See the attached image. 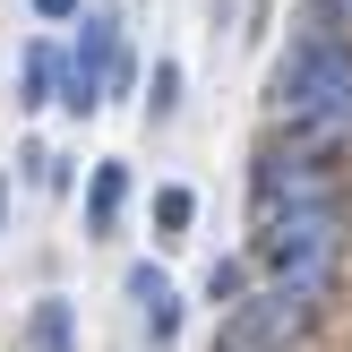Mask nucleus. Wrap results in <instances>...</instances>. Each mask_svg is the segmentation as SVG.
<instances>
[{
  "instance_id": "f257e3e1",
  "label": "nucleus",
  "mask_w": 352,
  "mask_h": 352,
  "mask_svg": "<svg viewBox=\"0 0 352 352\" xmlns=\"http://www.w3.org/2000/svg\"><path fill=\"white\" fill-rule=\"evenodd\" d=\"M275 112H327V103H344L352 95V26L344 17H327V9H309V26L292 34V52L275 60Z\"/></svg>"
},
{
  "instance_id": "f03ea898",
  "label": "nucleus",
  "mask_w": 352,
  "mask_h": 352,
  "mask_svg": "<svg viewBox=\"0 0 352 352\" xmlns=\"http://www.w3.org/2000/svg\"><path fill=\"white\" fill-rule=\"evenodd\" d=\"M336 250H344V206H292V215H267V267H275V284L301 292V301L327 292Z\"/></svg>"
},
{
  "instance_id": "7ed1b4c3",
  "label": "nucleus",
  "mask_w": 352,
  "mask_h": 352,
  "mask_svg": "<svg viewBox=\"0 0 352 352\" xmlns=\"http://www.w3.org/2000/svg\"><path fill=\"white\" fill-rule=\"evenodd\" d=\"M292 206H336V164H327L318 146L258 155V223H267V215H292Z\"/></svg>"
},
{
  "instance_id": "20e7f679",
  "label": "nucleus",
  "mask_w": 352,
  "mask_h": 352,
  "mask_svg": "<svg viewBox=\"0 0 352 352\" xmlns=\"http://www.w3.org/2000/svg\"><path fill=\"white\" fill-rule=\"evenodd\" d=\"M129 301H138V318H146V336H155V344L181 336V292H172V275H164V267H129Z\"/></svg>"
},
{
  "instance_id": "39448f33",
  "label": "nucleus",
  "mask_w": 352,
  "mask_h": 352,
  "mask_svg": "<svg viewBox=\"0 0 352 352\" xmlns=\"http://www.w3.org/2000/svg\"><path fill=\"white\" fill-rule=\"evenodd\" d=\"M120 198H129V172H120V164H95V189H86V232H112V223H120Z\"/></svg>"
},
{
  "instance_id": "423d86ee",
  "label": "nucleus",
  "mask_w": 352,
  "mask_h": 352,
  "mask_svg": "<svg viewBox=\"0 0 352 352\" xmlns=\"http://www.w3.org/2000/svg\"><path fill=\"white\" fill-rule=\"evenodd\" d=\"M26 336H34V352H69V301H34Z\"/></svg>"
},
{
  "instance_id": "0eeeda50",
  "label": "nucleus",
  "mask_w": 352,
  "mask_h": 352,
  "mask_svg": "<svg viewBox=\"0 0 352 352\" xmlns=\"http://www.w3.org/2000/svg\"><path fill=\"white\" fill-rule=\"evenodd\" d=\"M52 95H60V60L34 43V52H26V95H17V103H52Z\"/></svg>"
},
{
  "instance_id": "6e6552de",
  "label": "nucleus",
  "mask_w": 352,
  "mask_h": 352,
  "mask_svg": "<svg viewBox=\"0 0 352 352\" xmlns=\"http://www.w3.org/2000/svg\"><path fill=\"white\" fill-rule=\"evenodd\" d=\"M189 215H198V198H189V189H155V223H164V241H181Z\"/></svg>"
},
{
  "instance_id": "1a4fd4ad",
  "label": "nucleus",
  "mask_w": 352,
  "mask_h": 352,
  "mask_svg": "<svg viewBox=\"0 0 352 352\" xmlns=\"http://www.w3.org/2000/svg\"><path fill=\"white\" fill-rule=\"evenodd\" d=\"M146 112H155V120L181 112V69H172V60H155V78H146Z\"/></svg>"
},
{
  "instance_id": "9d476101",
  "label": "nucleus",
  "mask_w": 352,
  "mask_h": 352,
  "mask_svg": "<svg viewBox=\"0 0 352 352\" xmlns=\"http://www.w3.org/2000/svg\"><path fill=\"white\" fill-rule=\"evenodd\" d=\"M206 301H215V309H232V301H241V267H232V258H215V275H206Z\"/></svg>"
},
{
  "instance_id": "9b49d317",
  "label": "nucleus",
  "mask_w": 352,
  "mask_h": 352,
  "mask_svg": "<svg viewBox=\"0 0 352 352\" xmlns=\"http://www.w3.org/2000/svg\"><path fill=\"white\" fill-rule=\"evenodd\" d=\"M86 0H34V17H78Z\"/></svg>"
},
{
  "instance_id": "f8f14e48",
  "label": "nucleus",
  "mask_w": 352,
  "mask_h": 352,
  "mask_svg": "<svg viewBox=\"0 0 352 352\" xmlns=\"http://www.w3.org/2000/svg\"><path fill=\"white\" fill-rule=\"evenodd\" d=\"M318 9H327V17H344V26H352V0H318Z\"/></svg>"
},
{
  "instance_id": "ddd939ff",
  "label": "nucleus",
  "mask_w": 352,
  "mask_h": 352,
  "mask_svg": "<svg viewBox=\"0 0 352 352\" xmlns=\"http://www.w3.org/2000/svg\"><path fill=\"white\" fill-rule=\"evenodd\" d=\"M0 215H9V181H0Z\"/></svg>"
}]
</instances>
